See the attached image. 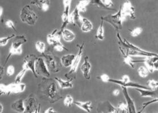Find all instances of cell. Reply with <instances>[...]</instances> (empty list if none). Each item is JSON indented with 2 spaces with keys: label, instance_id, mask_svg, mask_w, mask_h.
<instances>
[{
  "label": "cell",
  "instance_id": "6da1fadb",
  "mask_svg": "<svg viewBox=\"0 0 158 113\" xmlns=\"http://www.w3.org/2000/svg\"><path fill=\"white\" fill-rule=\"evenodd\" d=\"M117 37L119 48L122 49L126 54L130 57H143L146 59L158 56L157 53L144 50L136 45L131 44L125 38L122 39L119 32H117Z\"/></svg>",
  "mask_w": 158,
  "mask_h": 113
},
{
  "label": "cell",
  "instance_id": "7a4b0ae2",
  "mask_svg": "<svg viewBox=\"0 0 158 113\" xmlns=\"http://www.w3.org/2000/svg\"><path fill=\"white\" fill-rule=\"evenodd\" d=\"M101 20L104 22L109 23L111 25L117 32H119L120 30L122 29V23L125 21V18L122 15L121 6L119 8L118 11L114 15H109L101 17Z\"/></svg>",
  "mask_w": 158,
  "mask_h": 113
},
{
  "label": "cell",
  "instance_id": "3957f363",
  "mask_svg": "<svg viewBox=\"0 0 158 113\" xmlns=\"http://www.w3.org/2000/svg\"><path fill=\"white\" fill-rule=\"evenodd\" d=\"M27 42V38L24 35H19L16 36L14 38L13 41L11 43L9 54L6 57L5 61L4 66L6 65L9 59H10L12 55H21L22 53V46Z\"/></svg>",
  "mask_w": 158,
  "mask_h": 113
},
{
  "label": "cell",
  "instance_id": "277c9868",
  "mask_svg": "<svg viewBox=\"0 0 158 113\" xmlns=\"http://www.w3.org/2000/svg\"><path fill=\"white\" fill-rule=\"evenodd\" d=\"M19 18L22 22L33 26L36 24L38 17L30 5H25L22 9Z\"/></svg>",
  "mask_w": 158,
  "mask_h": 113
},
{
  "label": "cell",
  "instance_id": "5b68a950",
  "mask_svg": "<svg viewBox=\"0 0 158 113\" xmlns=\"http://www.w3.org/2000/svg\"><path fill=\"white\" fill-rule=\"evenodd\" d=\"M109 82L118 85L121 87H124V88H134L135 89H144V90H151L148 86H144L137 82H134L133 81H131L127 75H124L121 80H115V79L110 78L109 80Z\"/></svg>",
  "mask_w": 158,
  "mask_h": 113
},
{
  "label": "cell",
  "instance_id": "8992f818",
  "mask_svg": "<svg viewBox=\"0 0 158 113\" xmlns=\"http://www.w3.org/2000/svg\"><path fill=\"white\" fill-rule=\"evenodd\" d=\"M38 57L34 54L27 55L23 61L22 69L27 71L30 70L35 78H38V75L35 72V63Z\"/></svg>",
  "mask_w": 158,
  "mask_h": 113
},
{
  "label": "cell",
  "instance_id": "52a82bcc",
  "mask_svg": "<svg viewBox=\"0 0 158 113\" xmlns=\"http://www.w3.org/2000/svg\"><path fill=\"white\" fill-rule=\"evenodd\" d=\"M77 46L79 48L78 53L76 55L75 58L73 60V62L72 63V66L71 67V69L69 70V73H66L65 74V77H67L69 79L71 76H72L73 75L75 74L76 73V71L79 67L80 62L81 59L82 54H83L84 47V42H83L82 44H81V45H77Z\"/></svg>",
  "mask_w": 158,
  "mask_h": 113
},
{
  "label": "cell",
  "instance_id": "ba28073f",
  "mask_svg": "<svg viewBox=\"0 0 158 113\" xmlns=\"http://www.w3.org/2000/svg\"><path fill=\"white\" fill-rule=\"evenodd\" d=\"M35 72L36 74L44 78L50 77V70L43 58H38L35 63Z\"/></svg>",
  "mask_w": 158,
  "mask_h": 113
},
{
  "label": "cell",
  "instance_id": "9c48e42d",
  "mask_svg": "<svg viewBox=\"0 0 158 113\" xmlns=\"http://www.w3.org/2000/svg\"><path fill=\"white\" fill-rule=\"evenodd\" d=\"M42 55L49 70L54 73H58L60 71L59 63L55 57L51 54H45L44 53Z\"/></svg>",
  "mask_w": 158,
  "mask_h": 113
},
{
  "label": "cell",
  "instance_id": "30bf717a",
  "mask_svg": "<svg viewBox=\"0 0 158 113\" xmlns=\"http://www.w3.org/2000/svg\"><path fill=\"white\" fill-rule=\"evenodd\" d=\"M121 6L122 15L126 19L129 18L131 20H134L136 18L135 9L133 7L131 2L129 1H126Z\"/></svg>",
  "mask_w": 158,
  "mask_h": 113
},
{
  "label": "cell",
  "instance_id": "8fae6325",
  "mask_svg": "<svg viewBox=\"0 0 158 113\" xmlns=\"http://www.w3.org/2000/svg\"><path fill=\"white\" fill-rule=\"evenodd\" d=\"M63 5L64 7V11L61 15V20H62V25L60 28V32H62L63 30L65 29V26L69 24V11L71 7V0H64L63 1Z\"/></svg>",
  "mask_w": 158,
  "mask_h": 113
},
{
  "label": "cell",
  "instance_id": "7c38bea8",
  "mask_svg": "<svg viewBox=\"0 0 158 113\" xmlns=\"http://www.w3.org/2000/svg\"><path fill=\"white\" fill-rule=\"evenodd\" d=\"M97 110L99 113H119V110L109 101L98 103Z\"/></svg>",
  "mask_w": 158,
  "mask_h": 113
},
{
  "label": "cell",
  "instance_id": "4fadbf2b",
  "mask_svg": "<svg viewBox=\"0 0 158 113\" xmlns=\"http://www.w3.org/2000/svg\"><path fill=\"white\" fill-rule=\"evenodd\" d=\"M121 88H122L123 94L126 100V105L127 107V112L128 113H138L135 102L130 96L129 93L127 90V88H124V87H121Z\"/></svg>",
  "mask_w": 158,
  "mask_h": 113
},
{
  "label": "cell",
  "instance_id": "5bb4252c",
  "mask_svg": "<svg viewBox=\"0 0 158 113\" xmlns=\"http://www.w3.org/2000/svg\"><path fill=\"white\" fill-rule=\"evenodd\" d=\"M143 62L150 73L158 71V56L146 58Z\"/></svg>",
  "mask_w": 158,
  "mask_h": 113
},
{
  "label": "cell",
  "instance_id": "9a60e30c",
  "mask_svg": "<svg viewBox=\"0 0 158 113\" xmlns=\"http://www.w3.org/2000/svg\"><path fill=\"white\" fill-rule=\"evenodd\" d=\"M83 21V17L81 16L78 9L75 7L73 11L70 13L69 18V24L73 25H77L81 28Z\"/></svg>",
  "mask_w": 158,
  "mask_h": 113
},
{
  "label": "cell",
  "instance_id": "2e32d148",
  "mask_svg": "<svg viewBox=\"0 0 158 113\" xmlns=\"http://www.w3.org/2000/svg\"><path fill=\"white\" fill-rule=\"evenodd\" d=\"M25 106V113H32L36 107L37 105L36 98L33 95H30L29 97L24 101Z\"/></svg>",
  "mask_w": 158,
  "mask_h": 113
},
{
  "label": "cell",
  "instance_id": "e0dca14e",
  "mask_svg": "<svg viewBox=\"0 0 158 113\" xmlns=\"http://www.w3.org/2000/svg\"><path fill=\"white\" fill-rule=\"evenodd\" d=\"M92 65L89 61V57L88 56H85L84 59V62L81 66L80 70L83 73L84 77L87 80H89L90 79V70H91Z\"/></svg>",
  "mask_w": 158,
  "mask_h": 113
},
{
  "label": "cell",
  "instance_id": "ac0fdd59",
  "mask_svg": "<svg viewBox=\"0 0 158 113\" xmlns=\"http://www.w3.org/2000/svg\"><path fill=\"white\" fill-rule=\"evenodd\" d=\"M61 32H58V30H55L52 33L48 34L47 36V43L51 45H55L61 42Z\"/></svg>",
  "mask_w": 158,
  "mask_h": 113
},
{
  "label": "cell",
  "instance_id": "d6986e66",
  "mask_svg": "<svg viewBox=\"0 0 158 113\" xmlns=\"http://www.w3.org/2000/svg\"><path fill=\"white\" fill-rule=\"evenodd\" d=\"M7 88L10 94H18L21 93L25 90L26 85L24 83H11L7 85Z\"/></svg>",
  "mask_w": 158,
  "mask_h": 113
},
{
  "label": "cell",
  "instance_id": "ffe728a7",
  "mask_svg": "<svg viewBox=\"0 0 158 113\" xmlns=\"http://www.w3.org/2000/svg\"><path fill=\"white\" fill-rule=\"evenodd\" d=\"M92 2L93 4L97 5L98 7L106 10H114L112 8L114 6V4L111 0H94Z\"/></svg>",
  "mask_w": 158,
  "mask_h": 113
},
{
  "label": "cell",
  "instance_id": "44dd1931",
  "mask_svg": "<svg viewBox=\"0 0 158 113\" xmlns=\"http://www.w3.org/2000/svg\"><path fill=\"white\" fill-rule=\"evenodd\" d=\"M11 108L15 112L18 113H25V106L24 100L22 99H19L13 102L11 105Z\"/></svg>",
  "mask_w": 158,
  "mask_h": 113
},
{
  "label": "cell",
  "instance_id": "7402d4cb",
  "mask_svg": "<svg viewBox=\"0 0 158 113\" xmlns=\"http://www.w3.org/2000/svg\"><path fill=\"white\" fill-rule=\"evenodd\" d=\"M119 50L121 51V53L122 54L123 57V61L124 62L127 64V65L129 66L130 67H131V68H135V64L137 62H143L144 59L142 60H134L133 59H131V57H130L129 55L126 54L125 52L123 51V50L119 48Z\"/></svg>",
  "mask_w": 158,
  "mask_h": 113
},
{
  "label": "cell",
  "instance_id": "603a6c76",
  "mask_svg": "<svg viewBox=\"0 0 158 113\" xmlns=\"http://www.w3.org/2000/svg\"><path fill=\"white\" fill-rule=\"evenodd\" d=\"M31 4L35 5L37 7L43 11H47L50 7V1L47 0H34L31 2Z\"/></svg>",
  "mask_w": 158,
  "mask_h": 113
},
{
  "label": "cell",
  "instance_id": "cb8c5ba5",
  "mask_svg": "<svg viewBox=\"0 0 158 113\" xmlns=\"http://www.w3.org/2000/svg\"><path fill=\"white\" fill-rule=\"evenodd\" d=\"M47 95L51 100H55L58 97V89L54 82L51 83L47 89Z\"/></svg>",
  "mask_w": 158,
  "mask_h": 113
},
{
  "label": "cell",
  "instance_id": "d4e9b609",
  "mask_svg": "<svg viewBox=\"0 0 158 113\" xmlns=\"http://www.w3.org/2000/svg\"><path fill=\"white\" fill-rule=\"evenodd\" d=\"M75 55L73 54H69L63 55L60 59V63L61 65L65 67H71L73 60L75 58Z\"/></svg>",
  "mask_w": 158,
  "mask_h": 113
},
{
  "label": "cell",
  "instance_id": "484cf974",
  "mask_svg": "<svg viewBox=\"0 0 158 113\" xmlns=\"http://www.w3.org/2000/svg\"><path fill=\"white\" fill-rule=\"evenodd\" d=\"M73 103L76 106L78 107L80 109L86 111V113H90L92 110V102L86 101V102H80V101H74Z\"/></svg>",
  "mask_w": 158,
  "mask_h": 113
},
{
  "label": "cell",
  "instance_id": "4316f807",
  "mask_svg": "<svg viewBox=\"0 0 158 113\" xmlns=\"http://www.w3.org/2000/svg\"><path fill=\"white\" fill-rule=\"evenodd\" d=\"M61 36L63 39L67 42H72L76 38L75 34L71 30L67 29H64L61 32Z\"/></svg>",
  "mask_w": 158,
  "mask_h": 113
},
{
  "label": "cell",
  "instance_id": "83f0119b",
  "mask_svg": "<svg viewBox=\"0 0 158 113\" xmlns=\"http://www.w3.org/2000/svg\"><path fill=\"white\" fill-rule=\"evenodd\" d=\"M55 80L58 82L59 88L61 89H66L73 88V84L72 80H63L60 78H58V77H55Z\"/></svg>",
  "mask_w": 158,
  "mask_h": 113
},
{
  "label": "cell",
  "instance_id": "f1b7e54d",
  "mask_svg": "<svg viewBox=\"0 0 158 113\" xmlns=\"http://www.w3.org/2000/svg\"><path fill=\"white\" fill-rule=\"evenodd\" d=\"M81 30L83 32L88 33L91 32L94 29V25L92 23L88 18L83 17V21L81 26Z\"/></svg>",
  "mask_w": 158,
  "mask_h": 113
},
{
  "label": "cell",
  "instance_id": "f546056e",
  "mask_svg": "<svg viewBox=\"0 0 158 113\" xmlns=\"http://www.w3.org/2000/svg\"><path fill=\"white\" fill-rule=\"evenodd\" d=\"M140 95L141 97L143 98H156V91H154L151 90H144L141 89H135Z\"/></svg>",
  "mask_w": 158,
  "mask_h": 113
},
{
  "label": "cell",
  "instance_id": "4dcf8cb0",
  "mask_svg": "<svg viewBox=\"0 0 158 113\" xmlns=\"http://www.w3.org/2000/svg\"><path fill=\"white\" fill-rule=\"evenodd\" d=\"M96 38L98 40L103 41L105 39L104 28V21L101 20V24L96 34Z\"/></svg>",
  "mask_w": 158,
  "mask_h": 113
},
{
  "label": "cell",
  "instance_id": "1f68e13d",
  "mask_svg": "<svg viewBox=\"0 0 158 113\" xmlns=\"http://www.w3.org/2000/svg\"><path fill=\"white\" fill-rule=\"evenodd\" d=\"M90 1L89 0H82L80 1L79 4L76 5V7L78 9L79 12H85L86 11V7L90 3Z\"/></svg>",
  "mask_w": 158,
  "mask_h": 113
},
{
  "label": "cell",
  "instance_id": "d6a6232c",
  "mask_svg": "<svg viewBox=\"0 0 158 113\" xmlns=\"http://www.w3.org/2000/svg\"><path fill=\"white\" fill-rule=\"evenodd\" d=\"M35 48L37 51L43 54L44 53L46 49V44L42 41H38L35 43Z\"/></svg>",
  "mask_w": 158,
  "mask_h": 113
},
{
  "label": "cell",
  "instance_id": "836d02e7",
  "mask_svg": "<svg viewBox=\"0 0 158 113\" xmlns=\"http://www.w3.org/2000/svg\"><path fill=\"white\" fill-rule=\"evenodd\" d=\"M158 103V97L152 99H151V100L148 101V102H144L142 104L141 109L140 110V111H139L138 112V113H141L142 112H143L144 110L149 105H152V104H155V103Z\"/></svg>",
  "mask_w": 158,
  "mask_h": 113
},
{
  "label": "cell",
  "instance_id": "e575fe53",
  "mask_svg": "<svg viewBox=\"0 0 158 113\" xmlns=\"http://www.w3.org/2000/svg\"><path fill=\"white\" fill-rule=\"evenodd\" d=\"M149 71L146 67V66H140L138 69V75L142 78H146L149 74Z\"/></svg>",
  "mask_w": 158,
  "mask_h": 113
},
{
  "label": "cell",
  "instance_id": "d590c367",
  "mask_svg": "<svg viewBox=\"0 0 158 113\" xmlns=\"http://www.w3.org/2000/svg\"><path fill=\"white\" fill-rule=\"evenodd\" d=\"M15 36H16L15 35V34H11L10 36H8L7 37H1L0 38V45H1V46H6L9 40H10L11 39H12V38H14Z\"/></svg>",
  "mask_w": 158,
  "mask_h": 113
},
{
  "label": "cell",
  "instance_id": "8d00e7d4",
  "mask_svg": "<svg viewBox=\"0 0 158 113\" xmlns=\"http://www.w3.org/2000/svg\"><path fill=\"white\" fill-rule=\"evenodd\" d=\"M27 72V70L22 69V70H21L18 73V74L16 76V77L15 78V82H15V83H17V84L21 83L23 77L25 76V75L26 73Z\"/></svg>",
  "mask_w": 158,
  "mask_h": 113
},
{
  "label": "cell",
  "instance_id": "74e56055",
  "mask_svg": "<svg viewBox=\"0 0 158 113\" xmlns=\"http://www.w3.org/2000/svg\"><path fill=\"white\" fill-rule=\"evenodd\" d=\"M148 87L151 89V90L156 91L158 89V80H148L147 82Z\"/></svg>",
  "mask_w": 158,
  "mask_h": 113
},
{
  "label": "cell",
  "instance_id": "f35d334b",
  "mask_svg": "<svg viewBox=\"0 0 158 113\" xmlns=\"http://www.w3.org/2000/svg\"><path fill=\"white\" fill-rule=\"evenodd\" d=\"M73 99L71 95H67L63 101V103L66 107H71L72 104L73 103Z\"/></svg>",
  "mask_w": 158,
  "mask_h": 113
},
{
  "label": "cell",
  "instance_id": "ab89813d",
  "mask_svg": "<svg viewBox=\"0 0 158 113\" xmlns=\"http://www.w3.org/2000/svg\"><path fill=\"white\" fill-rule=\"evenodd\" d=\"M143 32V29L140 27H137L134 29L130 30V35L133 37L139 36Z\"/></svg>",
  "mask_w": 158,
  "mask_h": 113
},
{
  "label": "cell",
  "instance_id": "60d3db41",
  "mask_svg": "<svg viewBox=\"0 0 158 113\" xmlns=\"http://www.w3.org/2000/svg\"><path fill=\"white\" fill-rule=\"evenodd\" d=\"M0 94L1 95H7L10 94L7 85L1 84L0 85Z\"/></svg>",
  "mask_w": 158,
  "mask_h": 113
},
{
  "label": "cell",
  "instance_id": "b9f144b4",
  "mask_svg": "<svg viewBox=\"0 0 158 113\" xmlns=\"http://www.w3.org/2000/svg\"><path fill=\"white\" fill-rule=\"evenodd\" d=\"M54 49L55 50L59 51V52H61L64 50H68V49L65 48L61 42L58 43V44L54 45Z\"/></svg>",
  "mask_w": 158,
  "mask_h": 113
},
{
  "label": "cell",
  "instance_id": "7bdbcfd3",
  "mask_svg": "<svg viewBox=\"0 0 158 113\" xmlns=\"http://www.w3.org/2000/svg\"><path fill=\"white\" fill-rule=\"evenodd\" d=\"M117 109L119 110L122 111L123 113H124L125 112H127V107L126 103L125 102H121L119 103Z\"/></svg>",
  "mask_w": 158,
  "mask_h": 113
},
{
  "label": "cell",
  "instance_id": "ee69618b",
  "mask_svg": "<svg viewBox=\"0 0 158 113\" xmlns=\"http://www.w3.org/2000/svg\"><path fill=\"white\" fill-rule=\"evenodd\" d=\"M15 72V67L13 65H9L6 70V75L8 77H10L14 74Z\"/></svg>",
  "mask_w": 158,
  "mask_h": 113
},
{
  "label": "cell",
  "instance_id": "f6af8a7d",
  "mask_svg": "<svg viewBox=\"0 0 158 113\" xmlns=\"http://www.w3.org/2000/svg\"><path fill=\"white\" fill-rule=\"evenodd\" d=\"M5 25L8 28H10L11 29L15 31L16 29H15V24L13 21H12L11 20H7L6 22H5Z\"/></svg>",
  "mask_w": 158,
  "mask_h": 113
},
{
  "label": "cell",
  "instance_id": "bcb514c9",
  "mask_svg": "<svg viewBox=\"0 0 158 113\" xmlns=\"http://www.w3.org/2000/svg\"><path fill=\"white\" fill-rule=\"evenodd\" d=\"M100 80H102L103 82H109V80L110 79V78L109 77V76L106 74H102L101 76H100V77L98 78Z\"/></svg>",
  "mask_w": 158,
  "mask_h": 113
},
{
  "label": "cell",
  "instance_id": "7dc6e473",
  "mask_svg": "<svg viewBox=\"0 0 158 113\" xmlns=\"http://www.w3.org/2000/svg\"><path fill=\"white\" fill-rule=\"evenodd\" d=\"M44 113H58L57 111H56L55 109H54L53 107H48V109L46 110L45 111H44Z\"/></svg>",
  "mask_w": 158,
  "mask_h": 113
},
{
  "label": "cell",
  "instance_id": "c3c4849f",
  "mask_svg": "<svg viewBox=\"0 0 158 113\" xmlns=\"http://www.w3.org/2000/svg\"><path fill=\"white\" fill-rule=\"evenodd\" d=\"M32 113H40V104H39L36 109Z\"/></svg>",
  "mask_w": 158,
  "mask_h": 113
},
{
  "label": "cell",
  "instance_id": "681fc988",
  "mask_svg": "<svg viewBox=\"0 0 158 113\" xmlns=\"http://www.w3.org/2000/svg\"><path fill=\"white\" fill-rule=\"evenodd\" d=\"M120 93V91L119 89H115L113 91V94L114 96H118Z\"/></svg>",
  "mask_w": 158,
  "mask_h": 113
},
{
  "label": "cell",
  "instance_id": "f907efd6",
  "mask_svg": "<svg viewBox=\"0 0 158 113\" xmlns=\"http://www.w3.org/2000/svg\"><path fill=\"white\" fill-rule=\"evenodd\" d=\"M1 73H0V75H1V79L2 78V74L4 73V68L3 67L1 66Z\"/></svg>",
  "mask_w": 158,
  "mask_h": 113
},
{
  "label": "cell",
  "instance_id": "816d5d0a",
  "mask_svg": "<svg viewBox=\"0 0 158 113\" xmlns=\"http://www.w3.org/2000/svg\"><path fill=\"white\" fill-rule=\"evenodd\" d=\"M4 111V106L1 103H0V113H2Z\"/></svg>",
  "mask_w": 158,
  "mask_h": 113
},
{
  "label": "cell",
  "instance_id": "f5cc1de1",
  "mask_svg": "<svg viewBox=\"0 0 158 113\" xmlns=\"http://www.w3.org/2000/svg\"><path fill=\"white\" fill-rule=\"evenodd\" d=\"M3 13H4V9L2 7H0V17H2Z\"/></svg>",
  "mask_w": 158,
  "mask_h": 113
},
{
  "label": "cell",
  "instance_id": "db71d44e",
  "mask_svg": "<svg viewBox=\"0 0 158 113\" xmlns=\"http://www.w3.org/2000/svg\"><path fill=\"white\" fill-rule=\"evenodd\" d=\"M144 113L143 111V112H142V113Z\"/></svg>",
  "mask_w": 158,
  "mask_h": 113
},
{
  "label": "cell",
  "instance_id": "11a10c76",
  "mask_svg": "<svg viewBox=\"0 0 158 113\" xmlns=\"http://www.w3.org/2000/svg\"><path fill=\"white\" fill-rule=\"evenodd\" d=\"M127 113H128V112H127Z\"/></svg>",
  "mask_w": 158,
  "mask_h": 113
}]
</instances>
